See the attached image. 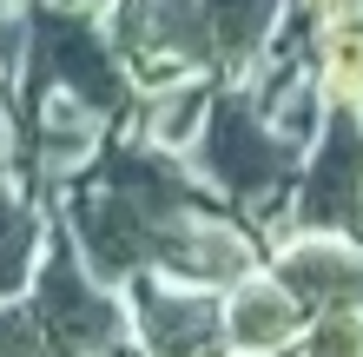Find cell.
<instances>
[{
	"label": "cell",
	"instance_id": "obj_1",
	"mask_svg": "<svg viewBox=\"0 0 363 357\" xmlns=\"http://www.w3.org/2000/svg\"><path fill=\"white\" fill-rule=\"evenodd\" d=\"M205 205L218 199L199 185L185 153L145 145L139 133H113L99 165L60 192V225L79 245V258L125 291L139 271H165L172 245Z\"/></svg>",
	"mask_w": 363,
	"mask_h": 357
},
{
	"label": "cell",
	"instance_id": "obj_2",
	"mask_svg": "<svg viewBox=\"0 0 363 357\" xmlns=\"http://www.w3.org/2000/svg\"><path fill=\"white\" fill-rule=\"evenodd\" d=\"M185 159H191V172H199V185L211 199L258 225L264 245L284 232L297 172H304V145L264 119L251 87H218V99L205 113V133Z\"/></svg>",
	"mask_w": 363,
	"mask_h": 357
},
{
	"label": "cell",
	"instance_id": "obj_3",
	"mask_svg": "<svg viewBox=\"0 0 363 357\" xmlns=\"http://www.w3.org/2000/svg\"><path fill=\"white\" fill-rule=\"evenodd\" d=\"M27 304H33L40 331H47L53 357H139L125 291L106 285L99 271L79 258V245L67 238V225L53 232V251H47V265H40Z\"/></svg>",
	"mask_w": 363,
	"mask_h": 357
},
{
	"label": "cell",
	"instance_id": "obj_4",
	"mask_svg": "<svg viewBox=\"0 0 363 357\" xmlns=\"http://www.w3.org/2000/svg\"><path fill=\"white\" fill-rule=\"evenodd\" d=\"M113 133L119 126L99 106H86V99L40 93V99H27V119L13 126V172L60 205V192L99 165V153L113 145Z\"/></svg>",
	"mask_w": 363,
	"mask_h": 357
},
{
	"label": "cell",
	"instance_id": "obj_5",
	"mask_svg": "<svg viewBox=\"0 0 363 357\" xmlns=\"http://www.w3.org/2000/svg\"><path fill=\"white\" fill-rule=\"evenodd\" d=\"M284 232L363 238V113H324V133L304 145V172H297Z\"/></svg>",
	"mask_w": 363,
	"mask_h": 357
},
{
	"label": "cell",
	"instance_id": "obj_6",
	"mask_svg": "<svg viewBox=\"0 0 363 357\" xmlns=\"http://www.w3.org/2000/svg\"><path fill=\"white\" fill-rule=\"evenodd\" d=\"M40 93H73L99 106L106 119L125 133V119L139 106V87H133V67L119 60V47H106L99 33L86 27H53L40 47H27V73H20V106Z\"/></svg>",
	"mask_w": 363,
	"mask_h": 357
},
{
	"label": "cell",
	"instance_id": "obj_7",
	"mask_svg": "<svg viewBox=\"0 0 363 357\" xmlns=\"http://www.w3.org/2000/svg\"><path fill=\"white\" fill-rule=\"evenodd\" d=\"M125 311H133L139 357H218L225 351V291L165 278V271H139L125 285Z\"/></svg>",
	"mask_w": 363,
	"mask_h": 357
},
{
	"label": "cell",
	"instance_id": "obj_8",
	"mask_svg": "<svg viewBox=\"0 0 363 357\" xmlns=\"http://www.w3.org/2000/svg\"><path fill=\"white\" fill-rule=\"evenodd\" d=\"M304 324H311V304L271 265L245 271L225 291V351H238V357H291Z\"/></svg>",
	"mask_w": 363,
	"mask_h": 357
},
{
	"label": "cell",
	"instance_id": "obj_9",
	"mask_svg": "<svg viewBox=\"0 0 363 357\" xmlns=\"http://www.w3.org/2000/svg\"><path fill=\"white\" fill-rule=\"evenodd\" d=\"M264 265L311 311H330V304H357L363 311V238H344V232H284V238H271Z\"/></svg>",
	"mask_w": 363,
	"mask_h": 357
},
{
	"label": "cell",
	"instance_id": "obj_10",
	"mask_svg": "<svg viewBox=\"0 0 363 357\" xmlns=\"http://www.w3.org/2000/svg\"><path fill=\"white\" fill-rule=\"evenodd\" d=\"M60 232V205L47 192H33L13 165H0V298H27L40 265L53 251Z\"/></svg>",
	"mask_w": 363,
	"mask_h": 357
},
{
	"label": "cell",
	"instance_id": "obj_11",
	"mask_svg": "<svg viewBox=\"0 0 363 357\" xmlns=\"http://www.w3.org/2000/svg\"><path fill=\"white\" fill-rule=\"evenodd\" d=\"M218 99V79L211 73H172V79H152L139 87V106L125 119V133H139L145 145H165V153H191L205 133V113Z\"/></svg>",
	"mask_w": 363,
	"mask_h": 357
},
{
	"label": "cell",
	"instance_id": "obj_12",
	"mask_svg": "<svg viewBox=\"0 0 363 357\" xmlns=\"http://www.w3.org/2000/svg\"><path fill=\"white\" fill-rule=\"evenodd\" d=\"M311 73L330 113H363V13L311 27Z\"/></svg>",
	"mask_w": 363,
	"mask_h": 357
},
{
	"label": "cell",
	"instance_id": "obj_13",
	"mask_svg": "<svg viewBox=\"0 0 363 357\" xmlns=\"http://www.w3.org/2000/svg\"><path fill=\"white\" fill-rule=\"evenodd\" d=\"M291 357H363V311L357 304L311 311V324H304V338H297Z\"/></svg>",
	"mask_w": 363,
	"mask_h": 357
},
{
	"label": "cell",
	"instance_id": "obj_14",
	"mask_svg": "<svg viewBox=\"0 0 363 357\" xmlns=\"http://www.w3.org/2000/svg\"><path fill=\"white\" fill-rule=\"evenodd\" d=\"M0 357H53L27 298H0Z\"/></svg>",
	"mask_w": 363,
	"mask_h": 357
},
{
	"label": "cell",
	"instance_id": "obj_15",
	"mask_svg": "<svg viewBox=\"0 0 363 357\" xmlns=\"http://www.w3.org/2000/svg\"><path fill=\"white\" fill-rule=\"evenodd\" d=\"M297 13H304V27H330V20L363 13V0H297Z\"/></svg>",
	"mask_w": 363,
	"mask_h": 357
},
{
	"label": "cell",
	"instance_id": "obj_16",
	"mask_svg": "<svg viewBox=\"0 0 363 357\" xmlns=\"http://www.w3.org/2000/svg\"><path fill=\"white\" fill-rule=\"evenodd\" d=\"M13 60H20V33H13V20H0V87L13 79Z\"/></svg>",
	"mask_w": 363,
	"mask_h": 357
}]
</instances>
